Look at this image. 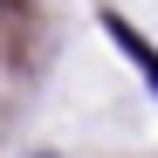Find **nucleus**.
I'll return each mask as SVG.
<instances>
[{"label":"nucleus","mask_w":158,"mask_h":158,"mask_svg":"<svg viewBox=\"0 0 158 158\" xmlns=\"http://www.w3.org/2000/svg\"><path fill=\"white\" fill-rule=\"evenodd\" d=\"M103 28H110V41H117V48H124V55H131V62H138V69L151 76V83H158V48H151V41H144L138 28H131V21H124V14H103Z\"/></svg>","instance_id":"nucleus-1"},{"label":"nucleus","mask_w":158,"mask_h":158,"mask_svg":"<svg viewBox=\"0 0 158 158\" xmlns=\"http://www.w3.org/2000/svg\"><path fill=\"white\" fill-rule=\"evenodd\" d=\"M0 7H7V0H0Z\"/></svg>","instance_id":"nucleus-2"}]
</instances>
